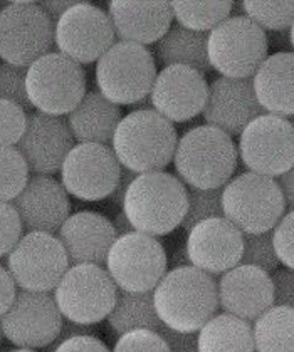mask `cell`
<instances>
[{
  "mask_svg": "<svg viewBox=\"0 0 294 352\" xmlns=\"http://www.w3.org/2000/svg\"><path fill=\"white\" fill-rule=\"evenodd\" d=\"M154 304L165 327L196 334L216 316L219 292L212 275L193 265L177 267L155 287Z\"/></svg>",
  "mask_w": 294,
  "mask_h": 352,
  "instance_id": "cell-1",
  "label": "cell"
},
{
  "mask_svg": "<svg viewBox=\"0 0 294 352\" xmlns=\"http://www.w3.org/2000/svg\"><path fill=\"white\" fill-rule=\"evenodd\" d=\"M189 208V191L182 179L167 171L141 173L123 200V213L135 232L163 236L182 227Z\"/></svg>",
  "mask_w": 294,
  "mask_h": 352,
  "instance_id": "cell-2",
  "label": "cell"
},
{
  "mask_svg": "<svg viewBox=\"0 0 294 352\" xmlns=\"http://www.w3.org/2000/svg\"><path fill=\"white\" fill-rule=\"evenodd\" d=\"M177 144L174 122L147 108L133 111L120 121L112 149L121 166L141 175L165 170L174 162Z\"/></svg>",
  "mask_w": 294,
  "mask_h": 352,
  "instance_id": "cell-3",
  "label": "cell"
},
{
  "mask_svg": "<svg viewBox=\"0 0 294 352\" xmlns=\"http://www.w3.org/2000/svg\"><path fill=\"white\" fill-rule=\"evenodd\" d=\"M238 148L229 135L204 124L178 138L175 170L183 185L198 190L224 188L238 168Z\"/></svg>",
  "mask_w": 294,
  "mask_h": 352,
  "instance_id": "cell-4",
  "label": "cell"
},
{
  "mask_svg": "<svg viewBox=\"0 0 294 352\" xmlns=\"http://www.w3.org/2000/svg\"><path fill=\"white\" fill-rule=\"evenodd\" d=\"M156 74L151 52L132 42H114L96 63L98 91L118 106L150 98Z\"/></svg>",
  "mask_w": 294,
  "mask_h": 352,
  "instance_id": "cell-5",
  "label": "cell"
},
{
  "mask_svg": "<svg viewBox=\"0 0 294 352\" xmlns=\"http://www.w3.org/2000/svg\"><path fill=\"white\" fill-rule=\"evenodd\" d=\"M222 213L242 233H264L284 215L286 201L276 179L247 171L222 188Z\"/></svg>",
  "mask_w": 294,
  "mask_h": 352,
  "instance_id": "cell-6",
  "label": "cell"
},
{
  "mask_svg": "<svg viewBox=\"0 0 294 352\" xmlns=\"http://www.w3.org/2000/svg\"><path fill=\"white\" fill-rule=\"evenodd\" d=\"M269 51L266 32L251 19L232 15L209 32L210 67L220 78L252 79Z\"/></svg>",
  "mask_w": 294,
  "mask_h": 352,
  "instance_id": "cell-7",
  "label": "cell"
},
{
  "mask_svg": "<svg viewBox=\"0 0 294 352\" xmlns=\"http://www.w3.org/2000/svg\"><path fill=\"white\" fill-rule=\"evenodd\" d=\"M32 108L49 116L70 114L86 94V72L81 64L61 52H49L28 67L25 79Z\"/></svg>",
  "mask_w": 294,
  "mask_h": 352,
  "instance_id": "cell-8",
  "label": "cell"
},
{
  "mask_svg": "<svg viewBox=\"0 0 294 352\" xmlns=\"http://www.w3.org/2000/svg\"><path fill=\"white\" fill-rule=\"evenodd\" d=\"M56 24L37 2H10L0 9V59L29 67L52 52Z\"/></svg>",
  "mask_w": 294,
  "mask_h": 352,
  "instance_id": "cell-9",
  "label": "cell"
},
{
  "mask_svg": "<svg viewBox=\"0 0 294 352\" xmlns=\"http://www.w3.org/2000/svg\"><path fill=\"white\" fill-rule=\"evenodd\" d=\"M118 287L101 265H71L54 289L56 304L66 320L94 325L108 319Z\"/></svg>",
  "mask_w": 294,
  "mask_h": 352,
  "instance_id": "cell-10",
  "label": "cell"
},
{
  "mask_svg": "<svg viewBox=\"0 0 294 352\" xmlns=\"http://www.w3.org/2000/svg\"><path fill=\"white\" fill-rule=\"evenodd\" d=\"M168 258L155 236L140 232L118 236L109 248L106 270L125 292H154L167 274Z\"/></svg>",
  "mask_w": 294,
  "mask_h": 352,
  "instance_id": "cell-11",
  "label": "cell"
},
{
  "mask_svg": "<svg viewBox=\"0 0 294 352\" xmlns=\"http://www.w3.org/2000/svg\"><path fill=\"white\" fill-rule=\"evenodd\" d=\"M71 267L59 239L51 233L28 232L7 255V270L21 290L51 292Z\"/></svg>",
  "mask_w": 294,
  "mask_h": 352,
  "instance_id": "cell-12",
  "label": "cell"
},
{
  "mask_svg": "<svg viewBox=\"0 0 294 352\" xmlns=\"http://www.w3.org/2000/svg\"><path fill=\"white\" fill-rule=\"evenodd\" d=\"M240 160L251 173L280 178L294 164V128L288 118L262 114L239 138Z\"/></svg>",
  "mask_w": 294,
  "mask_h": 352,
  "instance_id": "cell-13",
  "label": "cell"
},
{
  "mask_svg": "<svg viewBox=\"0 0 294 352\" xmlns=\"http://www.w3.org/2000/svg\"><path fill=\"white\" fill-rule=\"evenodd\" d=\"M0 322L6 339L19 349L34 351L54 342L64 325V317L51 292L19 290Z\"/></svg>",
  "mask_w": 294,
  "mask_h": 352,
  "instance_id": "cell-14",
  "label": "cell"
},
{
  "mask_svg": "<svg viewBox=\"0 0 294 352\" xmlns=\"http://www.w3.org/2000/svg\"><path fill=\"white\" fill-rule=\"evenodd\" d=\"M114 28L101 7L78 2L56 22L54 41L57 52L78 64H91L114 44Z\"/></svg>",
  "mask_w": 294,
  "mask_h": 352,
  "instance_id": "cell-15",
  "label": "cell"
},
{
  "mask_svg": "<svg viewBox=\"0 0 294 352\" xmlns=\"http://www.w3.org/2000/svg\"><path fill=\"white\" fill-rule=\"evenodd\" d=\"M121 175V164L113 149L105 144L78 143L61 168V185L83 201L112 197Z\"/></svg>",
  "mask_w": 294,
  "mask_h": 352,
  "instance_id": "cell-16",
  "label": "cell"
},
{
  "mask_svg": "<svg viewBox=\"0 0 294 352\" xmlns=\"http://www.w3.org/2000/svg\"><path fill=\"white\" fill-rule=\"evenodd\" d=\"M185 252L190 265L209 275H222L240 263L244 233L225 217L209 218L190 228Z\"/></svg>",
  "mask_w": 294,
  "mask_h": 352,
  "instance_id": "cell-17",
  "label": "cell"
},
{
  "mask_svg": "<svg viewBox=\"0 0 294 352\" xmlns=\"http://www.w3.org/2000/svg\"><path fill=\"white\" fill-rule=\"evenodd\" d=\"M209 84L204 74L187 66H168L156 74L150 102L170 122H185L204 113Z\"/></svg>",
  "mask_w": 294,
  "mask_h": 352,
  "instance_id": "cell-18",
  "label": "cell"
},
{
  "mask_svg": "<svg viewBox=\"0 0 294 352\" xmlns=\"http://www.w3.org/2000/svg\"><path fill=\"white\" fill-rule=\"evenodd\" d=\"M74 143L64 118L32 113L28 118L24 136L15 148L34 175L51 176L61 171Z\"/></svg>",
  "mask_w": 294,
  "mask_h": 352,
  "instance_id": "cell-19",
  "label": "cell"
},
{
  "mask_svg": "<svg viewBox=\"0 0 294 352\" xmlns=\"http://www.w3.org/2000/svg\"><path fill=\"white\" fill-rule=\"evenodd\" d=\"M266 114L255 98L252 79L217 78L209 86L202 116L209 126L229 136H240L247 124Z\"/></svg>",
  "mask_w": 294,
  "mask_h": 352,
  "instance_id": "cell-20",
  "label": "cell"
},
{
  "mask_svg": "<svg viewBox=\"0 0 294 352\" xmlns=\"http://www.w3.org/2000/svg\"><path fill=\"white\" fill-rule=\"evenodd\" d=\"M12 205L28 232L54 235L71 217L70 193L52 176H30Z\"/></svg>",
  "mask_w": 294,
  "mask_h": 352,
  "instance_id": "cell-21",
  "label": "cell"
},
{
  "mask_svg": "<svg viewBox=\"0 0 294 352\" xmlns=\"http://www.w3.org/2000/svg\"><path fill=\"white\" fill-rule=\"evenodd\" d=\"M219 307L225 314L252 322L274 305L273 280L267 272L239 263L222 274L219 284Z\"/></svg>",
  "mask_w": 294,
  "mask_h": 352,
  "instance_id": "cell-22",
  "label": "cell"
},
{
  "mask_svg": "<svg viewBox=\"0 0 294 352\" xmlns=\"http://www.w3.org/2000/svg\"><path fill=\"white\" fill-rule=\"evenodd\" d=\"M71 265H105L109 248L118 239L113 221L96 212H78L64 221L57 232Z\"/></svg>",
  "mask_w": 294,
  "mask_h": 352,
  "instance_id": "cell-23",
  "label": "cell"
},
{
  "mask_svg": "<svg viewBox=\"0 0 294 352\" xmlns=\"http://www.w3.org/2000/svg\"><path fill=\"white\" fill-rule=\"evenodd\" d=\"M114 34L120 41L147 47L170 30L174 22L170 2H128L112 0L108 6Z\"/></svg>",
  "mask_w": 294,
  "mask_h": 352,
  "instance_id": "cell-24",
  "label": "cell"
},
{
  "mask_svg": "<svg viewBox=\"0 0 294 352\" xmlns=\"http://www.w3.org/2000/svg\"><path fill=\"white\" fill-rule=\"evenodd\" d=\"M255 98L267 114L294 116V52L267 56L252 76Z\"/></svg>",
  "mask_w": 294,
  "mask_h": 352,
  "instance_id": "cell-25",
  "label": "cell"
},
{
  "mask_svg": "<svg viewBox=\"0 0 294 352\" xmlns=\"http://www.w3.org/2000/svg\"><path fill=\"white\" fill-rule=\"evenodd\" d=\"M121 118L120 106L106 99L99 91L84 94L78 106L67 114L72 138L78 143H94L109 146Z\"/></svg>",
  "mask_w": 294,
  "mask_h": 352,
  "instance_id": "cell-26",
  "label": "cell"
},
{
  "mask_svg": "<svg viewBox=\"0 0 294 352\" xmlns=\"http://www.w3.org/2000/svg\"><path fill=\"white\" fill-rule=\"evenodd\" d=\"M209 34L193 32L182 25H171L170 30L156 42V57L163 66H187L198 72L210 71L207 54Z\"/></svg>",
  "mask_w": 294,
  "mask_h": 352,
  "instance_id": "cell-27",
  "label": "cell"
},
{
  "mask_svg": "<svg viewBox=\"0 0 294 352\" xmlns=\"http://www.w3.org/2000/svg\"><path fill=\"white\" fill-rule=\"evenodd\" d=\"M198 352H255L252 325L247 320L219 314L197 334Z\"/></svg>",
  "mask_w": 294,
  "mask_h": 352,
  "instance_id": "cell-28",
  "label": "cell"
},
{
  "mask_svg": "<svg viewBox=\"0 0 294 352\" xmlns=\"http://www.w3.org/2000/svg\"><path fill=\"white\" fill-rule=\"evenodd\" d=\"M108 325L118 336L147 329L160 332L163 327L154 304V292H125L118 290L116 302L108 316Z\"/></svg>",
  "mask_w": 294,
  "mask_h": 352,
  "instance_id": "cell-29",
  "label": "cell"
},
{
  "mask_svg": "<svg viewBox=\"0 0 294 352\" xmlns=\"http://www.w3.org/2000/svg\"><path fill=\"white\" fill-rule=\"evenodd\" d=\"M255 352H294V309L273 305L252 325Z\"/></svg>",
  "mask_w": 294,
  "mask_h": 352,
  "instance_id": "cell-30",
  "label": "cell"
},
{
  "mask_svg": "<svg viewBox=\"0 0 294 352\" xmlns=\"http://www.w3.org/2000/svg\"><path fill=\"white\" fill-rule=\"evenodd\" d=\"M171 3L174 19L182 28L193 32H205L216 29L220 22L231 17L234 2H182L175 0Z\"/></svg>",
  "mask_w": 294,
  "mask_h": 352,
  "instance_id": "cell-31",
  "label": "cell"
},
{
  "mask_svg": "<svg viewBox=\"0 0 294 352\" xmlns=\"http://www.w3.org/2000/svg\"><path fill=\"white\" fill-rule=\"evenodd\" d=\"M30 170L15 146H0V201L12 204L28 185Z\"/></svg>",
  "mask_w": 294,
  "mask_h": 352,
  "instance_id": "cell-32",
  "label": "cell"
},
{
  "mask_svg": "<svg viewBox=\"0 0 294 352\" xmlns=\"http://www.w3.org/2000/svg\"><path fill=\"white\" fill-rule=\"evenodd\" d=\"M240 7L255 25L262 30H281L289 29L294 22V0L291 2H259V0H244Z\"/></svg>",
  "mask_w": 294,
  "mask_h": 352,
  "instance_id": "cell-33",
  "label": "cell"
},
{
  "mask_svg": "<svg viewBox=\"0 0 294 352\" xmlns=\"http://www.w3.org/2000/svg\"><path fill=\"white\" fill-rule=\"evenodd\" d=\"M240 263L258 267L267 274L280 269V260H277L273 243V230L264 233H244V252Z\"/></svg>",
  "mask_w": 294,
  "mask_h": 352,
  "instance_id": "cell-34",
  "label": "cell"
},
{
  "mask_svg": "<svg viewBox=\"0 0 294 352\" xmlns=\"http://www.w3.org/2000/svg\"><path fill=\"white\" fill-rule=\"evenodd\" d=\"M224 217L222 213V188L217 190H198L189 191V208L183 218L182 227L185 230L196 227L200 221L209 218Z\"/></svg>",
  "mask_w": 294,
  "mask_h": 352,
  "instance_id": "cell-35",
  "label": "cell"
},
{
  "mask_svg": "<svg viewBox=\"0 0 294 352\" xmlns=\"http://www.w3.org/2000/svg\"><path fill=\"white\" fill-rule=\"evenodd\" d=\"M25 79L28 67L12 66L7 63L0 64V99L14 102L25 111L32 109L25 89Z\"/></svg>",
  "mask_w": 294,
  "mask_h": 352,
  "instance_id": "cell-36",
  "label": "cell"
},
{
  "mask_svg": "<svg viewBox=\"0 0 294 352\" xmlns=\"http://www.w3.org/2000/svg\"><path fill=\"white\" fill-rule=\"evenodd\" d=\"M28 111L0 99V146H17L28 128Z\"/></svg>",
  "mask_w": 294,
  "mask_h": 352,
  "instance_id": "cell-37",
  "label": "cell"
},
{
  "mask_svg": "<svg viewBox=\"0 0 294 352\" xmlns=\"http://www.w3.org/2000/svg\"><path fill=\"white\" fill-rule=\"evenodd\" d=\"M112 352H170V349L158 332L138 329L120 336Z\"/></svg>",
  "mask_w": 294,
  "mask_h": 352,
  "instance_id": "cell-38",
  "label": "cell"
},
{
  "mask_svg": "<svg viewBox=\"0 0 294 352\" xmlns=\"http://www.w3.org/2000/svg\"><path fill=\"white\" fill-rule=\"evenodd\" d=\"M24 225L12 204L0 201V258L7 257L22 239Z\"/></svg>",
  "mask_w": 294,
  "mask_h": 352,
  "instance_id": "cell-39",
  "label": "cell"
},
{
  "mask_svg": "<svg viewBox=\"0 0 294 352\" xmlns=\"http://www.w3.org/2000/svg\"><path fill=\"white\" fill-rule=\"evenodd\" d=\"M273 243L280 263L294 270V210L284 213L273 228Z\"/></svg>",
  "mask_w": 294,
  "mask_h": 352,
  "instance_id": "cell-40",
  "label": "cell"
},
{
  "mask_svg": "<svg viewBox=\"0 0 294 352\" xmlns=\"http://www.w3.org/2000/svg\"><path fill=\"white\" fill-rule=\"evenodd\" d=\"M271 280H273L274 305L294 309V270H276Z\"/></svg>",
  "mask_w": 294,
  "mask_h": 352,
  "instance_id": "cell-41",
  "label": "cell"
},
{
  "mask_svg": "<svg viewBox=\"0 0 294 352\" xmlns=\"http://www.w3.org/2000/svg\"><path fill=\"white\" fill-rule=\"evenodd\" d=\"M165 342L168 344L170 352H198L197 336L196 334H187V332L171 331L163 325L158 332Z\"/></svg>",
  "mask_w": 294,
  "mask_h": 352,
  "instance_id": "cell-42",
  "label": "cell"
},
{
  "mask_svg": "<svg viewBox=\"0 0 294 352\" xmlns=\"http://www.w3.org/2000/svg\"><path fill=\"white\" fill-rule=\"evenodd\" d=\"M54 352H112L103 340L94 336H79L61 342Z\"/></svg>",
  "mask_w": 294,
  "mask_h": 352,
  "instance_id": "cell-43",
  "label": "cell"
},
{
  "mask_svg": "<svg viewBox=\"0 0 294 352\" xmlns=\"http://www.w3.org/2000/svg\"><path fill=\"white\" fill-rule=\"evenodd\" d=\"M17 292V284H15L10 272L0 265V317L14 304Z\"/></svg>",
  "mask_w": 294,
  "mask_h": 352,
  "instance_id": "cell-44",
  "label": "cell"
},
{
  "mask_svg": "<svg viewBox=\"0 0 294 352\" xmlns=\"http://www.w3.org/2000/svg\"><path fill=\"white\" fill-rule=\"evenodd\" d=\"M136 176H138V175L133 173V171L126 170V168L121 166V175H120V179H118V185L112 193V197H109V200L113 201V205L121 206V208H123V200H125L126 191H128L129 185H132L133 179H135Z\"/></svg>",
  "mask_w": 294,
  "mask_h": 352,
  "instance_id": "cell-45",
  "label": "cell"
},
{
  "mask_svg": "<svg viewBox=\"0 0 294 352\" xmlns=\"http://www.w3.org/2000/svg\"><path fill=\"white\" fill-rule=\"evenodd\" d=\"M79 336H93V325H83L67 320V322H64L63 329H61V334L57 336V339L52 344H56L57 347L61 342H64V340L79 338Z\"/></svg>",
  "mask_w": 294,
  "mask_h": 352,
  "instance_id": "cell-46",
  "label": "cell"
},
{
  "mask_svg": "<svg viewBox=\"0 0 294 352\" xmlns=\"http://www.w3.org/2000/svg\"><path fill=\"white\" fill-rule=\"evenodd\" d=\"M78 2L79 0H61V2L48 0V2H39V6H41V9L44 10L49 17H51V21L56 24V22L59 21V19L63 17V15L66 14L71 7H74Z\"/></svg>",
  "mask_w": 294,
  "mask_h": 352,
  "instance_id": "cell-47",
  "label": "cell"
},
{
  "mask_svg": "<svg viewBox=\"0 0 294 352\" xmlns=\"http://www.w3.org/2000/svg\"><path fill=\"white\" fill-rule=\"evenodd\" d=\"M277 185H280L282 197H284L286 208H289V212H293L294 210V164L291 170H288L284 175L280 176Z\"/></svg>",
  "mask_w": 294,
  "mask_h": 352,
  "instance_id": "cell-48",
  "label": "cell"
},
{
  "mask_svg": "<svg viewBox=\"0 0 294 352\" xmlns=\"http://www.w3.org/2000/svg\"><path fill=\"white\" fill-rule=\"evenodd\" d=\"M113 227H114V230H116L118 236L126 235V233L135 232V228L132 227V223H129V220H128V218H126V215H125L123 212L118 213V215L114 217V220H113Z\"/></svg>",
  "mask_w": 294,
  "mask_h": 352,
  "instance_id": "cell-49",
  "label": "cell"
},
{
  "mask_svg": "<svg viewBox=\"0 0 294 352\" xmlns=\"http://www.w3.org/2000/svg\"><path fill=\"white\" fill-rule=\"evenodd\" d=\"M289 42H291V45L294 49V22H293L291 28H289Z\"/></svg>",
  "mask_w": 294,
  "mask_h": 352,
  "instance_id": "cell-50",
  "label": "cell"
},
{
  "mask_svg": "<svg viewBox=\"0 0 294 352\" xmlns=\"http://www.w3.org/2000/svg\"><path fill=\"white\" fill-rule=\"evenodd\" d=\"M6 339V334H3V329H2V322H0V344H2V340Z\"/></svg>",
  "mask_w": 294,
  "mask_h": 352,
  "instance_id": "cell-51",
  "label": "cell"
},
{
  "mask_svg": "<svg viewBox=\"0 0 294 352\" xmlns=\"http://www.w3.org/2000/svg\"><path fill=\"white\" fill-rule=\"evenodd\" d=\"M10 352H34L32 349H15V351H10Z\"/></svg>",
  "mask_w": 294,
  "mask_h": 352,
  "instance_id": "cell-52",
  "label": "cell"
},
{
  "mask_svg": "<svg viewBox=\"0 0 294 352\" xmlns=\"http://www.w3.org/2000/svg\"><path fill=\"white\" fill-rule=\"evenodd\" d=\"M288 120H289V122H291V124H293V128H294V116H291V118H288Z\"/></svg>",
  "mask_w": 294,
  "mask_h": 352,
  "instance_id": "cell-53",
  "label": "cell"
}]
</instances>
